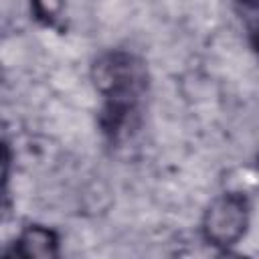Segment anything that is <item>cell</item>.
I'll return each instance as SVG.
<instances>
[{
	"label": "cell",
	"mask_w": 259,
	"mask_h": 259,
	"mask_svg": "<svg viewBox=\"0 0 259 259\" xmlns=\"http://www.w3.org/2000/svg\"><path fill=\"white\" fill-rule=\"evenodd\" d=\"M251 221V202L245 192L227 190L210 200L200 221L202 239L219 249H229L237 245Z\"/></svg>",
	"instance_id": "cell-2"
},
{
	"label": "cell",
	"mask_w": 259,
	"mask_h": 259,
	"mask_svg": "<svg viewBox=\"0 0 259 259\" xmlns=\"http://www.w3.org/2000/svg\"><path fill=\"white\" fill-rule=\"evenodd\" d=\"M91 81L101 99L97 109L99 132L109 144L117 146L140 127L150 85L148 67L138 55L111 49L93 61Z\"/></svg>",
	"instance_id": "cell-1"
},
{
	"label": "cell",
	"mask_w": 259,
	"mask_h": 259,
	"mask_svg": "<svg viewBox=\"0 0 259 259\" xmlns=\"http://www.w3.org/2000/svg\"><path fill=\"white\" fill-rule=\"evenodd\" d=\"M257 168H259V158H257Z\"/></svg>",
	"instance_id": "cell-7"
},
{
	"label": "cell",
	"mask_w": 259,
	"mask_h": 259,
	"mask_svg": "<svg viewBox=\"0 0 259 259\" xmlns=\"http://www.w3.org/2000/svg\"><path fill=\"white\" fill-rule=\"evenodd\" d=\"M249 40H251V47H253V53L257 55L259 59V22H255V26L251 28V34H249Z\"/></svg>",
	"instance_id": "cell-5"
},
{
	"label": "cell",
	"mask_w": 259,
	"mask_h": 259,
	"mask_svg": "<svg viewBox=\"0 0 259 259\" xmlns=\"http://www.w3.org/2000/svg\"><path fill=\"white\" fill-rule=\"evenodd\" d=\"M65 8V0H30V12L42 26H55Z\"/></svg>",
	"instance_id": "cell-4"
},
{
	"label": "cell",
	"mask_w": 259,
	"mask_h": 259,
	"mask_svg": "<svg viewBox=\"0 0 259 259\" xmlns=\"http://www.w3.org/2000/svg\"><path fill=\"white\" fill-rule=\"evenodd\" d=\"M239 2L247 8H259V0H239Z\"/></svg>",
	"instance_id": "cell-6"
},
{
	"label": "cell",
	"mask_w": 259,
	"mask_h": 259,
	"mask_svg": "<svg viewBox=\"0 0 259 259\" xmlns=\"http://www.w3.org/2000/svg\"><path fill=\"white\" fill-rule=\"evenodd\" d=\"M59 235L55 229L45 225H26L12 243V255L30 257H59Z\"/></svg>",
	"instance_id": "cell-3"
}]
</instances>
